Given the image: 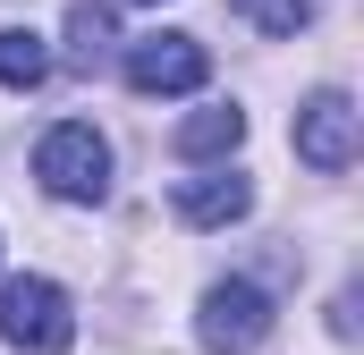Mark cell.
Listing matches in <instances>:
<instances>
[{"instance_id":"3957f363","label":"cell","mask_w":364,"mask_h":355,"mask_svg":"<svg viewBox=\"0 0 364 355\" xmlns=\"http://www.w3.org/2000/svg\"><path fill=\"white\" fill-rule=\"evenodd\" d=\"M195 339H203L212 355H255L263 339H272V296H263L255 279H220V288H203Z\"/></svg>"},{"instance_id":"ba28073f","label":"cell","mask_w":364,"mask_h":355,"mask_svg":"<svg viewBox=\"0 0 364 355\" xmlns=\"http://www.w3.org/2000/svg\"><path fill=\"white\" fill-rule=\"evenodd\" d=\"M51 77V51H43V34H26V26H0V85L9 93H34Z\"/></svg>"},{"instance_id":"6da1fadb","label":"cell","mask_w":364,"mask_h":355,"mask_svg":"<svg viewBox=\"0 0 364 355\" xmlns=\"http://www.w3.org/2000/svg\"><path fill=\"white\" fill-rule=\"evenodd\" d=\"M0 339L26 355H68L77 347V305L60 279H0Z\"/></svg>"},{"instance_id":"7a4b0ae2","label":"cell","mask_w":364,"mask_h":355,"mask_svg":"<svg viewBox=\"0 0 364 355\" xmlns=\"http://www.w3.org/2000/svg\"><path fill=\"white\" fill-rule=\"evenodd\" d=\"M34 178H43L60 203H102V195H110V144L93 136L85 119H60V127L34 144Z\"/></svg>"},{"instance_id":"30bf717a","label":"cell","mask_w":364,"mask_h":355,"mask_svg":"<svg viewBox=\"0 0 364 355\" xmlns=\"http://www.w3.org/2000/svg\"><path fill=\"white\" fill-rule=\"evenodd\" d=\"M237 9H246L263 34H296V26L314 17V0H237Z\"/></svg>"},{"instance_id":"52a82bcc","label":"cell","mask_w":364,"mask_h":355,"mask_svg":"<svg viewBox=\"0 0 364 355\" xmlns=\"http://www.w3.org/2000/svg\"><path fill=\"white\" fill-rule=\"evenodd\" d=\"M237 144H246V110H229V102L178 119V153L186 161H220V153H237Z\"/></svg>"},{"instance_id":"5b68a950","label":"cell","mask_w":364,"mask_h":355,"mask_svg":"<svg viewBox=\"0 0 364 355\" xmlns=\"http://www.w3.org/2000/svg\"><path fill=\"white\" fill-rule=\"evenodd\" d=\"M296 161H314V170H348L356 161V102L339 85L296 102Z\"/></svg>"},{"instance_id":"277c9868","label":"cell","mask_w":364,"mask_h":355,"mask_svg":"<svg viewBox=\"0 0 364 355\" xmlns=\"http://www.w3.org/2000/svg\"><path fill=\"white\" fill-rule=\"evenodd\" d=\"M119 68H127L136 93H195L203 77H212V51H203L195 34H136Z\"/></svg>"},{"instance_id":"8992f818","label":"cell","mask_w":364,"mask_h":355,"mask_svg":"<svg viewBox=\"0 0 364 355\" xmlns=\"http://www.w3.org/2000/svg\"><path fill=\"white\" fill-rule=\"evenodd\" d=\"M178 220L186 229H229V220H246L255 212V186L246 178H229V170H203V178H178Z\"/></svg>"},{"instance_id":"9c48e42d","label":"cell","mask_w":364,"mask_h":355,"mask_svg":"<svg viewBox=\"0 0 364 355\" xmlns=\"http://www.w3.org/2000/svg\"><path fill=\"white\" fill-rule=\"evenodd\" d=\"M110 43H119V17H110L102 0H77V9H68V51H77V68H93Z\"/></svg>"}]
</instances>
